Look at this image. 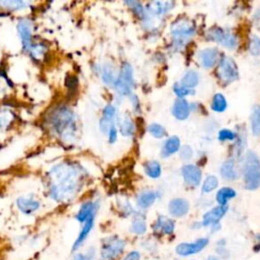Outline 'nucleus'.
<instances>
[{
	"label": "nucleus",
	"mask_w": 260,
	"mask_h": 260,
	"mask_svg": "<svg viewBox=\"0 0 260 260\" xmlns=\"http://www.w3.org/2000/svg\"><path fill=\"white\" fill-rule=\"evenodd\" d=\"M82 181L81 169L73 162L56 165L48 175L50 196L57 202H68L80 188Z\"/></svg>",
	"instance_id": "nucleus-1"
},
{
	"label": "nucleus",
	"mask_w": 260,
	"mask_h": 260,
	"mask_svg": "<svg viewBox=\"0 0 260 260\" xmlns=\"http://www.w3.org/2000/svg\"><path fill=\"white\" fill-rule=\"evenodd\" d=\"M48 125L51 131L64 141H69L75 136V115L66 106H59L49 114Z\"/></svg>",
	"instance_id": "nucleus-2"
},
{
	"label": "nucleus",
	"mask_w": 260,
	"mask_h": 260,
	"mask_svg": "<svg viewBox=\"0 0 260 260\" xmlns=\"http://www.w3.org/2000/svg\"><path fill=\"white\" fill-rule=\"evenodd\" d=\"M245 186L249 190H254L260 185V159L253 152L248 151L243 167Z\"/></svg>",
	"instance_id": "nucleus-3"
},
{
	"label": "nucleus",
	"mask_w": 260,
	"mask_h": 260,
	"mask_svg": "<svg viewBox=\"0 0 260 260\" xmlns=\"http://www.w3.org/2000/svg\"><path fill=\"white\" fill-rule=\"evenodd\" d=\"M126 242L118 236H109L102 241L100 260H118L124 253Z\"/></svg>",
	"instance_id": "nucleus-4"
},
{
	"label": "nucleus",
	"mask_w": 260,
	"mask_h": 260,
	"mask_svg": "<svg viewBox=\"0 0 260 260\" xmlns=\"http://www.w3.org/2000/svg\"><path fill=\"white\" fill-rule=\"evenodd\" d=\"M209 244L208 238H199L193 242H183L176 246L175 252L180 257H189L201 253Z\"/></svg>",
	"instance_id": "nucleus-5"
},
{
	"label": "nucleus",
	"mask_w": 260,
	"mask_h": 260,
	"mask_svg": "<svg viewBox=\"0 0 260 260\" xmlns=\"http://www.w3.org/2000/svg\"><path fill=\"white\" fill-rule=\"evenodd\" d=\"M217 75L224 83L235 81L238 78V68L235 61L228 56L222 57L217 68Z\"/></svg>",
	"instance_id": "nucleus-6"
},
{
	"label": "nucleus",
	"mask_w": 260,
	"mask_h": 260,
	"mask_svg": "<svg viewBox=\"0 0 260 260\" xmlns=\"http://www.w3.org/2000/svg\"><path fill=\"white\" fill-rule=\"evenodd\" d=\"M132 68L129 64H123L118 78L115 80V88L121 94H128L131 91V86L133 85Z\"/></svg>",
	"instance_id": "nucleus-7"
},
{
	"label": "nucleus",
	"mask_w": 260,
	"mask_h": 260,
	"mask_svg": "<svg viewBox=\"0 0 260 260\" xmlns=\"http://www.w3.org/2000/svg\"><path fill=\"white\" fill-rule=\"evenodd\" d=\"M209 40L216 41L228 48H235L237 45V39L233 34H228L219 27H212L206 34Z\"/></svg>",
	"instance_id": "nucleus-8"
},
{
	"label": "nucleus",
	"mask_w": 260,
	"mask_h": 260,
	"mask_svg": "<svg viewBox=\"0 0 260 260\" xmlns=\"http://www.w3.org/2000/svg\"><path fill=\"white\" fill-rule=\"evenodd\" d=\"M17 29H18V34L22 43V47L23 50H25L26 52L28 51V49L35 44L31 41V37H32V27H31V22L28 19H21L19 20L18 24H17Z\"/></svg>",
	"instance_id": "nucleus-9"
},
{
	"label": "nucleus",
	"mask_w": 260,
	"mask_h": 260,
	"mask_svg": "<svg viewBox=\"0 0 260 260\" xmlns=\"http://www.w3.org/2000/svg\"><path fill=\"white\" fill-rule=\"evenodd\" d=\"M228 210L226 206H216L210 210H208L206 213H204L201 225L203 226H212L214 224L219 223V220L223 217Z\"/></svg>",
	"instance_id": "nucleus-10"
},
{
	"label": "nucleus",
	"mask_w": 260,
	"mask_h": 260,
	"mask_svg": "<svg viewBox=\"0 0 260 260\" xmlns=\"http://www.w3.org/2000/svg\"><path fill=\"white\" fill-rule=\"evenodd\" d=\"M96 209H98L96 203L91 202V201H86L80 205V207L75 215V218L79 223L82 224L85 221L95 217Z\"/></svg>",
	"instance_id": "nucleus-11"
},
{
	"label": "nucleus",
	"mask_w": 260,
	"mask_h": 260,
	"mask_svg": "<svg viewBox=\"0 0 260 260\" xmlns=\"http://www.w3.org/2000/svg\"><path fill=\"white\" fill-rule=\"evenodd\" d=\"M182 175L187 184L198 186L201 181V171L193 165H186L182 168Z\"/></svg>",
	"instance_id": "nucleus-12"
},
{
	"label": "nucleus",
	"mask_w": 260,
	"mask_h": 260,
	"mask_svg": "<svg viewBox=\"0 0 260 260\" xmlns=\"http://www.w3.org/2000/svg\"><path fill=\"white\" fill-rule=\"evenodd\" d=\"M154 233L158 235H172L175 231V222L164 215H159L153 224Z\"/></svg>",
	"instance_id": "nucleus-13"
},
{
	"label": "nucleus",
	"mask_w": 260,
	"mask_h": 260,
	"mask_svg": "<svg viewBox=\"0 0 260 260\" xmlns=\"http://www.w3.org/2000/svg\"><path fill=\"white\" fill-rule=\"evenodd\" d=\"M17 208L23 214H31L40 208V202L32 197H19L16 200Z\"/></svg>",
	"instance_id": "nucleus-14"
},
{
	"label": "nucleus",
	"mask_w": 260,
	"mask_h": 260,
	"mask_svg": "<svg viewBox=\"0 0 260 260\" xmlns=\"http://www.w3.org/2000/svg\"><path fill=\"white\" fill-rule=\"evenodd\" d=\"M172 34L175 36H190L194 32V25L187 19H179L172 24Z\"/></svg>",
	"instance_id": "nucleus-15"
},
{
	"label": "nucleus",
	"mask_w": 260,
	"mask_h": 260,
	"mask_svg": "<svg viewBox=\"0 0 260 260\" xmlns=\"http://www.w3.org/2000/svg\"><path fill=\"white\" fill-rule=\"evenodd\" d=\"M169 211L175 217H182L189 211V203L182 198L174 199L169 204Z\"/></svg>",
	"instance_id": "nucleus-16"
},
{
	"label": "nucleus",
	"mask_w": 260,
	"mask_h": 260,
	"mask_svg": "<svg viewBox=\"0 0 260 260\" xmlns=\"http://www.w3.org/2000/svg\"><path fill=\"white\" fill-rule=\"evenodd\" d=\"M217 55H218V52H217L216 49L208 48V49H204V50L199 52L198 59L200 60L201 64L205 68H210L215 64V61L217 59Z\"/></svg>",
	"instance_id": "nucleus-17"
},
{
	"label": "nucleus",
	"mask_w": 260,
	"mask_h": 260,
	"mask_svg": "<svg viewBox=\"0 0 260 260\" xmlns=\"http://www.w3.org/2000/svg\"><path fill=\"white\" fill-rule=\"evenodd\" d=\"M189 112H190V108L188 103L185 100L179 99L175 102L173 107V115L177 119L185 120L189 116Z\"/></svg>",
	"instance_id": "nucleus-18"
},
{
	"label": "nucleus",
	"mask_w": 260,
	"mask_h": 260,
	"mask_svg": "<svg viewBox=\"0 0 260 260\" xmlns=\"http://www.w3.org/2000/svg\"><path fill=\"white\" fill-rule=\"evenodd\" d=\"M179 148H180V140L177 136H173L166 141L161 151L162 156H169L175 153L176 151H178Z\"/></svg>",
	"instance_id": "nucleus-19"
},
{
	"label": "nucleus",
	"mask_w": 260,
	"mask_h": 260,
	"mask_svg": "<svg viewBox=\"0 0 260 260\" xmlns=\"http://www.w3.org/2000/svg\"><path fill=\"white\" fill-rule=\"evenodd\" d=\"M220 174L225 180H235L237 178L235 162L233 159H228L222 164L220 168Z\"/></svg>",
	"instance_id": "nucleus-20"
},
{
	"label": "nucleus",
	"mask_w": 260,
	"mask_h": 260,
	"mask_svg": "<svg viewBox=\"0 0 260 260\" xmlns=\"http://www.w3.org/2000/svg\"><path fill=\"white\" fill-rule=\"evenodd\" d=\"M251 126L254 135H260V106L255 105L251 113Z\"/></svg>",
	"instance_id": "nucleus-21"
},
{
	"label": "nucleus",
	"mask_w": 260,
	"mask_h": 260,
	"mask_svg": "<svg viewBox=\"0 0 260 260\" xmlns=\"http://www.w3.org/2000/svg\"><path fill=\"white\" fill-rule=\"evenodd\" d=\"M235 196H236V192H235L234 189L224 187V188H221V189L217 192V194H216V200H217V202L219 203V205L225 206L228 200L231 199V198H234Z\"/></svg>",
	"instance_id": "nucleus-22"
},
{
	"label": "nucleus",
	"mask_w": 260,
	"mask_h": 260,
	"mask_svg": "<svg viewBox=\"0 0 260 260\" xmlns=\"http://www.w3.org/2000/svg\"><path fill=\"white\" fill-rule=\"evenodd\" d=\"M155 198H156V196L153 192H150V191L143 192L142 194H140L138 196L137 204L141 208H147L148 206H150L154 202Z\"/></svg>",
	"instance_id": "nucleus-23"
},
{
	"label": "nucleus",
	"mask_w": 260,
	"mask_h": 260,
	"mask_svg": "<svg viewBox=\"0 0 260 260\" xmlns=\"http://www.w3.org/2000/svg\"><path fill=\"white\" fill-rule=\"evenodd\" d=\"M211 108L215 112H223L226 109V101L221 93L214 94L211 103Z\"/></svg>",
	"instance_id": "nucleus-24"
},
{
	"label": "nucleus",
	"mask_w": 260,
	"mask_h": 260,
	"mask_svg": "<svg viewBox=\"0 0 260 260\" xmlns=\"http://www.w3.org/2000/svg\"><path fill=\"white\" fill-rule=\"evenodd\" d=\"M198 83V75L195 71H188L182 78V85L184 87H194Z\"/></svg>",
	"instance_id": "nucleus-25"
},
{
	"label": "nucleus",
	"mask_w": 260,
	"mask_h": 260,
	"mask_svg": "<svg viewBox=\"0 0 260 260\" xmlns=\"http://www.w3.org/2000/svg\"><path fill=\"white\" fill-rule=\"evenodd\" d=\"M144 170L145 173L147 174V176H149L150 178H158L160 175V166L157 161H148L145 164L144 166Z\"/></svg>",
	"instance_id": "nucleus-26"
},
{
	"label": "nucleus",
	"mask_w": 260,
	"mask_h": 260,
	"mask_svg": "<svg viewBox=\"0 0 260 260\" xmlns=\"http://www.w3.org/2000/svg\"><path fill=\"white\" fill-rule=\"evenodd\" d=\"M146 230H147V226H146V223L143 219L141 218H136L134 219V221L131 223V226H130V231L135 234V235H138V236H141V235H144L146 233Z\"/></svg>",
	"instance_id": "nucleus-27"
},
{
	"label": "nucleus",
	"mask_w": 260,
	"mask_h": 260,
	"mask_svg": "<svg viewBox=\"0 0 260 260\" xmlns=\"http://www.w3.org/2000/svg\"><path fill=\"white\" fill-rule=\"evenodd\" d=\"M29 3L25 1H0V6L8 10H18L26 7Z\"/></svg>",
	"instance_id": "nucleus-28"
},
{
	"label": "nucleus",
	"mask_w": 260,
	"mask_h": 260,
	"mask_svg": "<svg viewBox=\"0 0 260 260\" xmlns=\"http://www.w3.org/2000/svg\"><path fill=\"white\" fill-rule=\"evenodd\" d=\"M102 77H103V80L108 84L115 83V74L111 65L104 66L102 71Z\"/></svg>",
	"instance_id": "nucleus-29"
},
{
	"label": "nucleus",
	"mask_w": 260,
	"mask_h": 260,
	"mask_svg": "<svg viewBox=\"0 0 260 260\" xmlns=\"http://www.w3.org/2000/svg\"><path fill=\"white\" fill-rule=\"evenodd\" d=\"M94 258H95V250L93 248H90L84 252L76 253L72 257V260H93Z\"/></svg>",
	"instance_id": "nucleus-30"
},
{
	"label": "nucleus",
	"mask_w": 260,
	"mask_h": 260,
	"mask_svg": "<svg viewBox=\"0 0 260 260\" xmlns=\"http://www.w3.org/2000/svg\"><path fill=\"white\" fill-rule=\"evenodd\" d=\"M217 184H218V181H217L216 177L208 176L206 178V180L204 181V184H203V187H202V191L204 193L211 192L212 190H214L217 187Z\"/></svg>",
	"instance_id": "nucleus-31"
},
{
	"label": "nucleus",
	"mask_w": 260,
	"mask_h": 260,
	"mask_svg": "<svg viewBox=\"0 0 260 260\" xmlns=\"http://www.w3.org/2000/svg\"><path fill=\"white\" fill-rule=\"evenodd\" d=\"M148 131H149V133H150L153 137H155V138H161V137H164V136L166 135V130H165V128H164L161 125L156 124V123L151 124V125L148 127Z\"/></svg>",
	"instance_id": "nucleus-32"
},
{
	"label": "nucleus",
	"mask_w": 260,
	"mask_h": 260,
	"mask_svg": "<svg viewBox=\"0 0 260 260\" xmlns=\"http://www.w3.org/2000/svg\"><path fill=\"white\" fill-rule=\"evenodd\" d=\"M134 131V127H133V123L131 122L130 119H125L123 121V123L121 124V132L123 135H126V136H129L133 133Z\"/></svg>",
	"instance_id": "nucleus-33"
},
{
	"label": "nucleus",
	"mask_w": 260,
	"mask_h": 260,
	"mask_svg": "<svg viewBox=\"0 0 260 260\" xmlns=\"http://www.w3.org/2000/svg\"><path fill=\"white\" fill-rule=\"evenodd\" d=\"M125 3L127 5H129L130 8L134 11V13L137 14L139 17H143L144 16V9H143L142 5L139 2H136V1H126Z\"/></svg>",
	"instance_id": "nucleus-34"
},
{
	"label": "nucleus",
	"mask_w": 260,
	"mask_h": 260,
	"mask_svg": "<svg viewBox=\"0 0 260 260\" xmlns=\"http://www.w3.org/2000/svg\"><path fill=\"white\" fill-rule=\"evenodd\" d=\"M249 50L253 55L260 54V39L258 37H253L249 44Z\"/></svg>",
	"instance_id": "nucleus-35"
},
{
	"label": "nucleus",
	"mask_w": 260,
	"mask_h": 260,
	"mask_svg": "<svg viewBox=\"0 0 260 260\" xmlns=\"http://www.w3.org/2000/svg\"><path fill=\"white\" fill-rule=\"evenodd\" d=\"M235 137H236V134L229 129H221L218 133L219 140H234Z\"/></svg>",
	"instance_id": "nucleus-36"
},
{
	"label": "nucleus",
	"mask_w": 260,
	"mask_h": 260,
	"mask_svg": "<svg viewBox=\"0 0 260 260\" xmlns=\"http://www.w3.org/2000/svg\"><path fill=\"white\" fill-rule=\"evenodd\" d=\"M164 4L162 2H158V1H154V2H151L150 4H148V7H149V10H151L153 13H161L164 10H165V7H164Z\"/></svg>",
	"instance_id": "nucleus-37"
},
{
	"label": "nucleus",
	"mask_w": 260,
	"mask_h": 260,
	"mask_svg": "<svg viewBox=\"0 0 260 260\" xmlns=\"http://www.w3.org/2000/svg\"><path fill=\"white\" fill-rule=\"evenodd\" d=\"M174 91L180 98H184L185 95H187V94H189L191 92L189 89H187L183 85H179V84H175L174 85Z\"/></svg>",
	"instance_id": "nucleus-38"
},
{
	"label": "nucleus",
	"mask_w": 260,
	"mask_h": 260,
	"mask_svg": "<svg viewBox=\"0 0 260 260\" xmlns=\"http://www.w3.org/2000/svg\"><path fill=\"white\" fill-rule=\"evenodd\" d=\"M123 260H141V254L137 250H132L123 257Z\"/></svg>",
	"instance_id": "nucleus-39"
},
{
	"label": "nucleus",
	"mask_w": 260,
	"mask_h": 260,
	"mask_svg": "<svg viewBox=\"0 0 260 260\" xmlns=\"http://www.w3.org/2000/svg\"><path fill=\"white\" fill-rule=\"evenodd\" d=\"M8 123H10L9 119V113L7 112H0V130L5 128Z\"/></svg>",
	"instance_id": "nucleus-40"
},
{
	"label": "nucleus",
	"mask_w": 260,
	"mask_h": 260,
	"mask_svg": "<svg viewBox=\"0 0 260 260\" xmlns=\"http://www.w3.org/2000/svg\"><path fill=\"white\" fill-rule=\"evenodd\" d=\"M103 113H104V118H107V119H111V120H112V118L115 116L116 110H115V108H114L113 106L108 105V106L105 107Z\"/></svg>",
	"instance_id": "nucleus-41"
},
{
	"label": "nucleus",
	"mask_w": 260,
	"mask_h": 260,
	"mask_svg": "<svg viewBox=\"0 0 260 260\" xmlns=\"http://www.w3.org/2000/svg\"><path fill=\"white\" fill-rule=\"evenodd\" d=\"M100 127L101 129L106 132V131H110V129L113 127L112 126V123H111V119H107V118H102L101 119V122H100Z\"/></svg>",
	"instance_id": "nucleus-42"
},
{
	"label": "nucleus",
	"mask_w": 260,
	"mask_h": 260,
	"mask_svg": "<svg viewBox=\"0 0 260 260\" xmlns=\"http://www.w3.org/2000/svg\"><path fill=\"white\" fill-rule=\"evenodd\" d=\"M180 153H181V157H182L183 159H188V158H190V157L192 156L193 151H192V149H191L190 146L185 145V146L182 147Z\"/></svg>",
	"instance_id": "nucleus-43"
},
{
	"label": "nucleus",
	"mask_w": 260,
	"mask_h": 260,
	"mask_svg": "<svg viewBox=\"0 0 260 260\" xmlns=\"http://www.w3.org/2000/svg\"><path fill=\"white\" fill-rule=\"evenodd\" d=\"M117 138V130L115 127H112L109 131V141L110 142H114Z\"/></svg>",
	"instance_id": "nucleus-44"
},
{
	"label": "nucleus",
	"mask_w": 260,
	"mask_h": 260,
	"mask_svg": "<svg viewBox=\"0 0 260 260\" xmlns=\"http://www.w3.org/2000/svg\"><path fill=\"white\" fill-rule=\"evenodd\" d=\"M205 260H220V259L214 254V255H209Z\"/></svg>",
	"instance_id": "nucleus-45"
},
{
	"label": "nucleus",
	"mask_w": 260,
	"mask_h": 260,
	"mask_svg": "<svg viewBox=\"0 0 260 260\" xmlns=\"http://www.w3.org/2000/svg\"><path fill=\"white\" fill-rule=\"evenodd\" d=\"M192 260H195V259H192Z\"/></svg>",
	"instance_id": "nucleus-46"
}]
</instances>
